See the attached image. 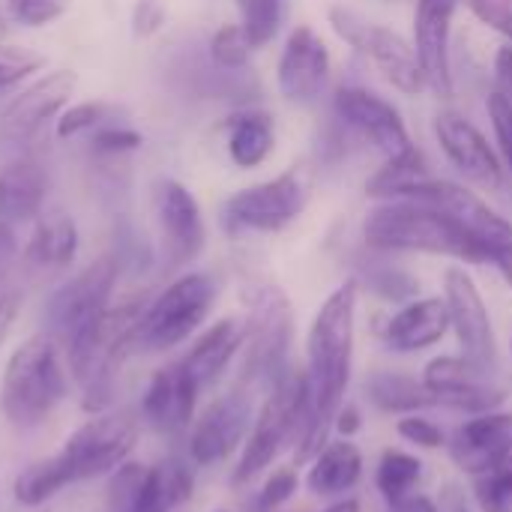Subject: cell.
I'll return each mask as SVG.
<instances>
[{
  "instance_id": "1",
  "label": "cell",
  "mask_w": 512,
  "mask_h": 512,
  "mask_svg": "<svg viewBox=\"0 0 512 512\" xmlns=\"http://www.w3.org/2000/svg\"><path fill=\"white\" fill-rule=\"evenodd\" d=\"M357 303L360 282L345 279L327 294L318 306L309 333H306V372L312 384V420L309 432L294 450V465H309V459L330 441L333 420L345 405L351 375H354V348H357Z\"/></svg>"
},
{
  "instance_id": "2",
  "label": "cell",
  "mask_w": 512,
  "mask_h": 512,
  "mask_svg": "<svg viewBox=\"0 0 512 512\" xmlns=\"http://www.w3.org/2000/svg\"><path fill=\"white\" fill-rule=\"evenodd\" d=\"M363 240L375 252H423L462 264H489V252L441 210L420 201H378L363 219Z\"/></svg>"
},
{
  "instance_id": "3",
  "label": "cell",
  "mask_w": 512,
  "mask_h": 512,
  "mask_svg": "<svg viewBox=\"0 0 512 512\" xmlns=\"http://www.w3.org/2000/svg\"><path fill=\"white\" fill-rule=\"evenodd\" d=\"M150 297L135 294L123 303H111L90 327L66 342V363L81 387V405L87 414H102L111 405L114 375L126 354L135 351V333Z\"/></svg>"
},
{
  "instance_id": "4",
  "label": "cell",
  "mask_w": 512,
  "mask_h": 512,
  "mask_svg": "<svg viewBox=\"0 0 512 512\" xmlns=\"http://www.w3.org/2000/svg\"><path fill=\"white\" fill-rule=\"evenodd\" d=\"M312 420V384L306 366H288L273 384L252 420L246 444L240 450L237 468L231 474L234 486H252L264 477L285 450H297L309 432Z\"/></svg>"
},
{
  "instance_id": "5",
  "label": "cell",
  "mask_w": 512,
  "mask_h": 512,
  "mask_svg": "<svg viewBox=\"0 0 512 512\" xmlns=\"http://www.w3.org/2000/svg\"><path fill=\"white\" fill-rule=\"evenodd\" d=\"M69 378L51 333L24 339L6 360L0 378L3 417L18 429H33L66 399Z\"/></svg>"
},
{
  "instance_id": "6",
  "label": "cell",
  "mask_w": 512,
  "mask_h": 512,
  "mask_svg": "<svg viewBox=\"0 0 512 512\" xmlns=\"http://www.w3.org/2000/svg\"><path fill=\"white\" fill-rule=\"evenodd\" d=\"M246 339H243V369L240 384H273L291 366V336H294V312L291 300L276 285H258L246 297Z\"/></svg>"
},
{
  "instance_id": "7",
  "label": "cell",
  "mask_w": 512,
  "mask_h": 512,
  "mask_svg": "<svg viewBox=\"0 0 512 512\" xmlns=\"http://www.w3.org/2000/svg\"><path fill=\"white\" fill-rule=\"evenodd\" d=\"M216 282L207 273H183L150 297L138 333L135 351H171L201 330L216 306Z\"/></svg>"
},
{
  "instance_id": "8",
  "label": "cell",
  "mask_w": 512,
  "mask_h": 512,
  "mask_svg": "<svg viewBox=\"0 0 512 512\" xmlns=\"http://www.w3.org/2000/svg\"><path fill=\"white\" fill-rule=\"evenodd\" d=\"M138 444V420L129 411H102L78 426L54 453V465L66 483L105 477L120 468Z\"/></svg>"
},
{
  "instance_id": "9",
  "label": "cell",
  "mask_w": 512,
  "mask_h": 512,
  "mask_svg": "<svg viewBox=\"0 0 512 512\" xmlns=\"http://www.w3.org/2000/svg\"><path fill=\"white\" fill-rule=\"evenodd\" d=\"M327 21L336 30V36L342 42H348L354 51H360L399 93L414 96L426 87L414 45L402 33L363 18L360 12H354L348 6H330Z\"/></svg>"
},
{
  "instance_id": "10",
  "label": "cell",
  "mask_w": 512,
  "mask_h": 512,
  "mask_svg": "<svg viewBox=\"0 0 512 512\" xmlns=\"http://www.w3.org/2000/svg\"><path fill=\"white\" fill-rule=\"evenodd\" d=\"M309 192L297 168L246 186L234 192L222 207V225L231 234L252 231V234H276L285 231L303 210H306Z\"/></svg>"
},
{
  "instance_id": "11",
  "label": "cell",
  "mask_w": 512,
  "mask_h": 512,
  "mask_svg": "<svg viewBox=\"0 0 512 512\" xmlns=\"http://www.w3.org/2000/svg\"><path fill=\"white\" fill-rule=\"evenodd\" d=\"M117 276H120V258L99 255L93 264H87L69 282H63L45 306V321L51 336L69 342L84 327H90L111 306Z\"/></svg>"
},
{
  "instance_id": "12",
  "label": "cell",
  "mask_w": 512,
  "mask_h": 512,
  "mask_svg": "<svg viewBox=\"0 0 512 512\" xmlns=\"http://www.w3.org/2000/svg\"><path fill=\"white\" fill-rule=\"evenodd\" d=\"M423 384L435 396V405L471 417L498 411L507 399V390L495 381V369H486L465 354H444L429 360L423 369Z\"/></svg>"
},
{
  "instance_id": "13",
  "label": "cell",
  "mask_w": 512,
  "mask_h": 512,
  "mask_svg": "<svg viewBox=\"0 0 512 512\" xmlns=\"http://www.w3.org/2000/svg\"><path fill=\"white\" fill-rule=\"evenodd\" d=\"M252 396L249 387H234L219 396L207 411L189 426V462L195 468H213L243 450L252 429Z\"/></svg>"
},
{
  "instance_id": "14",
  "label": "cell",
  "mask_w": 512,
  "mask_h": 512,
  "mask_svg": "<svg viewBox=\"0 0 512 512\" xmlns=\"http://www.w3.org/2000/svg\"><path fill=\"white\" fill-rule=\"evenodd\" d=\"M444 300L450 309V330L456 333L462 354L498 372V339H495L492 315L480 285L465 267H450L444 273Z\"/></svg>"
},
{
  "instance_id": "15",
  "label": "cell",
  "mask_w": 512,
  "mask_h": 512,
  "mask_svg": "<svg viewBox=\"0 0 512 512\" xmlns=\"http://www.w3.org/2000/svg\"><path fill=\"white\" fill-rule=\"evenodd\" d=\"M75 87H78V75L72 69H54L27 81L21 90L12 93V99L0 111V141L6 144L30 141L48 120H57L63 114Z\"/></svg>"
},
{
  "instance_id": "16",
  "label": "cell",
  "mask_w": 512,
  "mask_h": 512,
  "mask_svg": "<svg viewBox=\"0 0 512 512\" xmlns=\"http://www.w3.org/2000/svg\"><path fill=\"white\" fill-rule=\"evenodd\" d=\"M153 210L162 234V252L168 267H186L192 264L207 243L204 213L198 198L180 183V180H159L153 189Z\"/></svg>"
},
{
  "instance_id": "17",
  "label": "cell",
  "mask_w": 512,
  "mask_h": 512,
  "mask_svg": "<svg viewBox=\"0 0 512 512\" xmlns=\"http://www.w3.org/2000/svg\"><path fill=\"white\" fill-rule=\"evenodd\" d=\"M333 108L348 129L366 138L387 159L414 147L399 108L366 87H339L333 96Z\"/></svg>"
},
{
  "instance_id": "18",
  "label": "cell",
  "mask_w": 512,
  "mask_h": 512,
  "mask_svg": "<svg viewBox=\"0 0 512 512\" xmlns=\"http://www.w3.org/2000/svg\"><path fill=\"white\" fill-rule=\"evenodd\" d=\"M435 138L447 156V162L471 183L483 189H501L504 186V162L498 150L489 144V138L459 111H441L432 123Z\"/></svg>"
},
{
  "instance_id": "19",
  "label": "cell",
  "mask_w": 512,
  "mask_h": 512,
  "mask_svg": "<svg viewBox=\"0 0 512 512\" xmlns=\"http://www.w3.org/2000/svg\"><path fill=\"white\" fill-rule=\"evenodd\" d=\"M330 66L333 60L327 42L309 24H297L288 33L276 66V84L282 99L294 105H312L330 81Z\"/></svg>"
},
{
  "instance_id": "20",
  "label": "cell",
  "mask_w": 512,
  "mask_h": 512,
  "mask_svg": "<svg viewBox=\"0 0 512 512\" xmlns=\"http://www.w3.org/2000/svg\"><path fill=\"white\" fill-rule=\"evenodd\" d=\"M459 0H417L414 9V54L426 87L450 99L453 96V63H450V33Z\"/></svg>"
},
{
  "instance_id": "21",
  "label": "cell",
  "mask_w": 512,
  "mask_h": 512,
  "mask_svg": "<svg viewBox=\"0 0 512 512\" xmlns=\"http://www.w3.org/2000/svg\"><path fill=\"white\" fill-rule=\"evenodd\" d=\"M198 393L201 390L186 372V366L180 360L168 363L150 375L147 390L141 396V417L159 435H183L195 423Z\"/></svg>"
},
{
  "instance_id": "22",
  "label": "cell",
  "mask_w": 512,
  "mask_h": 512,
  "mask_svg": "<svg viewBox=\"0 0 512 512\" xmlns=\"http://www.w3.org/2000/svg\"><path fill=\"white\" fill-rule=\"evenodd\" d=\"M453 462L480 477L512 456V411H486L465 420L447 441Z\"/></svg>"
},
{
  "instance_id": "23",
  "label": "cell",
  "mask_w": 512,
  "mask_h": 512,
  "mask_svg": "<svg viewBox=\"0 0 512 512\" xmlns=\"http://www.w3.org/2000/svg\"><path fill=\"white\" fill-rule=\"evenodd\" d=\"M450 333V309L444 297H414L384 324V342L396 354H420Z\"/></svg>"
},
{
  "instance_id": "24",
  "label": "cell",
  "mask_w": 512,
  "mask_h": 512,
  "mask_svg": "<svg viewBox=\"0 0 512 512\" xmlns=\"http://www.w3.org/2000/svg\"><path fill=\"white\" fill-rule=\"evenodd\" d=\"M243 339H246V327L240 318H219L195 339V345L180 363L186 366L198 390L213 387L225 375V369L243 351Z\"/></svg>"
},
{
  "instance_id": "25",
  "label": "cell",
  "mask_w": 512,
  "mask_h": 512,
  "mask_svg": "<svg viewBox=\"0 0 512 512\" xmlns=\"http://www.w3.org/2000/svg\"><path fill=\"white\" fill-rule=\"evenodd\" d=\"M48 192V174L33 159H12L0 165V225L36 222Z\"/></svg>"
},
{
  "instance_id": "26",
  "label": "cell",
  "mask_w": 512,
  "mask_h": 512,
  "mask_svg": "<svg viewBox=\"0 0 512 512\" xmlns=\"http://www.w3.org/2000/svg\"><path fill=\"white\" fill-rule=\"evenodd\" d=\"M363 480V450L354 438H330L306 471V489L318 498H345Z\"/></svg>"
},
{
  "instance_id": "27",
  "label": "cell",
  "mask_w": 512,
  "mask_h": 512,
  "mask_svg": "<svg viewBox=\"0 0 512 512\" xmlns=\"http://www.w3.org/2000/svg\"><path fill=\"white\" fill-rule=\"evenodd\" d=\"M78 225L69 213L63 210H48V213H39L36 222H33V231L27 237V246H24V261L27 267L33 270H42V273H60L66 270L75 255H78Z\"/></svg>"
},
{
  "instance_id": "28",
  "label": "cell",
  "mask_w": 512,
  "mask_h": 512,
  "mask_svg": "<svg viewBox=\"0 0 512 512\" xmlns=\"http://www.w3.org/2000/svg\"><path fill=\"white\" fill-rule=\"evenodd\" d=\"M192 492H195L192 462L168 456L156 465H147L132 512H171L183 507L192 498Z\"/></svg>"
},
{
  "instance_id": "29",
  "label": "cell",
  "mask_w": 512,
  "mask_h": 512,
  "mask_svg": "<svg viewBox=\"0 0 512 512\" xmlns=\"http://www.w3.org/2000/svg\"><path fill=\"white\" fill-rule=\"evenodd\" d=\"M363 393L369 399V405H375L381 414H396V417H405V414H423L429 408H438L435 405V396L426 390L423 378H411V375H402V372H372L363 384Z\"/></svg>"
},
{
  "instance_id": "30",
  "label": "cell",
  "mask_w": 512,
  "mask_h": 512,
  "mask_svg": "<svg viewBox=\"0 0 512 512\" xmlns=\"http://www.w3.org/2000/svg\"><path fill=\"white\" fill-rule=\"evenodd\" d=\"M228 156L237 168H258L276 150V123L267 111L246 108L228 120Z\"/></svg>"
},
{
  "instance_id": "31",
  "label": "cell",
  "mask_w": 512,
  "mask_h": 512,
  "mask_svg": "<svg viewBox=\"0 0 512 512\" xmlns=\"http://www.w3.org/2000/svg\"><path fill=\"white\" fill-rule=\"evenodd\" d=\"M429 177H432L429 162H426L423 150L414 144L411 150H405L399 156H390L375 171V177L366 183V195L375 198V201H396V198H405L414 186H420Z\"/></svg>"
},
{
  "instance_id": "32",
  "label": "cell",
  "mask_w": 512,
  "mask_h": 512,
  "mask_svg": "<svg viewBox=\"0 0 512 512\" xmlns=\"http://www.w3.org/2000/svg\"><path fill=\"white\" fill-rule=\"evenodd\" d=\"M426 465L420 462V456L405 453V450H384L375 468V489L378 495L387 501V507L405 501L408 495L420 492Z\"/></svg>"
},
{
  "instance_id": "33",
  "label": "cell",
  "mask_w": 512,
  "mask_h": 512,
  "mask_svg": "<svg viewBox=\"0 0 512 512\" xmlns=\"http://www.w3.org/2000/svg\"><path fill=\"white\" fill-rule=\"evenodd\" d=\"M66 477L60 474V468L54 465V459H42V462H33L30 468H24L12 486L15 492V501L21 507H42L48 504L54 495H60L66 489Z\"/></svg>"
},
{
  "instance_id": "34",
  "label": "cell",
  "mask_w": 512,
  "mask_h": 512,
  "mask_svg": "<svg viewBox=\"0 0 512 512\" xmlns=\"http://www.w3.org/2000/svg\"><path fill=\"white\" fill-rule=\"evenodd\" d=\"M117 120V108L102 102V99H87V102H75V105H66L63 114L54 120V132L60 141H69V138H78V135H93L96 129L108 126Z\"/></svg>"
},
{
  "instance_id": "35",
  "label": "cell",
  "mask_w": 512,
  "mask_h": 512,
  "mask_svg": "<svg viewBox=\"0 0 512 512\" xmlns=\"http://www.w3.org/2000/svg\"><path fill=\"white\" fill-rule=\"evenodd\" d=\"M240 24L255 48H264L276 39L285 24V0H237Z\"/></svg>"
},
{
  "instance_id": "36",
  "label": "cell",
  "mask_w": 512,
  "mask_h": 512,
  "mask_svg": "<svg viewBox=\"0 0 512 512\" xmlns=\"http://www.w3.org/2000/svg\"><path fill=\"white\" fill-rule=\"evenodd\" d=\"M45 57L33 48L0 42V96L21 90V84L33 81L36 72L45 69Z\"/></svg>"
},
{
  "instance_id": "37",
  "label": "cell",
  "mask_w": 512,
  "mask_h": 512,
  "mask_svg": "<svg viewBox=\"0 0 512 512\" xmlns=\"http://www.w3.org/2000/svg\"><path fill=\"white\" fill-rule=\"evenodd\" d=\"M252 51H255V45L249 42L243 24H222L210 39V60L228 72L246 69L252 60Z\"/></svg>"
},
{
  "instance_id": "38",
  "label": "cell",
  "mask_w": 512,
  "mask_h": 512,
  "mask_svg": "<svg viewBox=\"0 0 512 512\" xmlns=\"http://www.w3.org/2000/svg\"><path fill=\"white\" fill-rule=\"evenodd\" d=\"M474 501L480 512H512V456L474 477Z\"/></svg>"
},
{
  "instance_id": "39",
  "label": "cell",
  "mask_w": 512,
  "mask_h": 512,
  "mask_svg": "<svg viewBox=\"0 0 512 512\" xmlns=\"http://www.w3.org/2000/svg\"><path fill=\"white\" fill-rule=\"evenodd\" d=\"M300 489V471L297 465H279L270 468L258 495H255V512H279Z\"/></svg>"
},
{
  "instance_id": "40",
  "label": "cell",
  "mask_w": 512,
  "mask_h": 512,
  "mask_svg": "<svg viewBox=\"0 0 512 512\" xmlns=\"http://www.w3.org/2000/svg\"><path fill=\"white\" fill-rule=\"evenodd\" d=\"M6 18L21 27H45L69 12V0H6Z\"/></svg>"
},
{
  "instance_id": "41",
  "label": "cell",
  "mask_w": 512,
  "mask_h": 512,
  "mask_svg": "<svg viewBox=\"0 0 512 512\" xmlns=\"http://www.w3.org/2000/svg\"><path fill=\"white\" fill-rule=\"evenodd\" d=\"M141 144H144V135L126 123H117V120L90 135V147L99 156H126V153L141 150Z\"/></svg>"
},
{
  "instance_id": "42",
  "label": "cell",
  "mask_w": 512,
  "mask_h": 512,
  "mask_svg": "<svg viewBox=\"0 0 512 512\" xmlns=\"http://www.w3.org/2000/svg\"><path fill=\"white\" fill-rule=\"evenodd\" d=\"M396 432H399L402 441L414 444L417 450H441V447H447V432L435 420H429L426 414H405V417H399Z\"/></svg>"
},
{
  "instance_id": "43",
  "label": "cell",
  "mask_w": 512,
  "mask_h": 512,
  "mask_svg": "<svg viewBox=\"0 0 512 512\" xmlns=\"http://www.w3.org/2000/svg\"><path fill=\"white\" fill-rule=\"evenodd\" d=\"M486 111H489V120H492V129H495V144H498V156L504 162V168L512 174V102L492 90L489 99H486Z\"/></svg>"
},
{
  "instance_id": "44",
  "label": "cell",
  "mask_w": 512,
  "mask_h": 512,
  "mask_svg": "<svg viewBox=\"0 0 512 512\" xmlns=\"http://www.w3.org/2000/svg\"><path fill=\"white\" fill-rule=\"evenodd\" d=\"M471 15L512 42V0H465Z\"/></svg>"
},
{
  "instance_id": "45",
  "label": "cell",
  "mask_w": 512,
  "mask_h": 512,
  "mask_svg": "<svg viewBox=\"0 0 512 512\" xmlns=\"http://www.w3.org/2000/svg\"><path fill=\"white\" fill-rule=\"evenodd\" d=\"M168 18V6L165 0H135L132 3V33L138 39H150L162 30Z\"/></svg>"
},
{
  "instance_id": "46",
  "label": "cell",
  "mask_w": 512,
  "mask_h": 512,
  "mask_svg": "<svg viewBox=\"0 0 512 512\" xmlns=\"http://www.w3.org/2000/svg\"><path fill=\"white\" fill-rule=\"evenodd\" d=\"M435 510L438 512H474L468 492L459 483H444V489L435 498Z\"/></svg>"
},
{
  "instance_id": "47",
  "label": "cell",
  "mask_w": 512,
  "mask_h": 512,
  "mask_svg": "<svg viewBox=\"0 0 512 512\" xmlns=\"http://www.w3.org/2000/svg\"><path fill=\"white\" fill-rule=\"evenodd\" d=\"M18 312H21V294H18L15 288L3 285V288H0V345H3V339H6V333L12 330Z\"/></svg>"
},
{
  "instance_id": "48",
  "label": "cell",
  "mask_w": 512,
  "mask_h": 512,
  "mask_svg": "<svg viewBox=\"0 0 512 512\" xmlns=\"http://www.w3.org/2000/svg\"><path fill=\"white\" fill-rule=\"evenodd\" d=\"M18 252H21V249H18V240H15V228L0 225V288L6 285V276H9V270H12Z\"/></svg>"
},
{
  "instance_id": "49",
  "label": "cell",
  "mask_w": 512,
  "mask_h": 512,
  "mask_svg": "<svg viewBox=\"0 0 512 512\" xmlns=\"http://www.w3.org/2000/svg\"><path fill=\"white\" fill-rule=\"evenodd\" d=\"M495 84H498V93H504L512 102V42L498 48L495 54Z\"/></svg>"
},
{
  "instance_id": "50",
  "label": "cell",
  "mask_w": 512,
  "mask_h": 512,
  "mask_svg": "<svg viewBox=\"0 0 512 512\" xmlns=\"http://www.w3.org/2000/svg\"><path fill=\"white\" fill-rule=\"evenodd\" d=\"M360 429H363V417H360L357 405L345 402V405L339 408L336 420H333V432H336L339 438H354Z\"/></svg>"
},
{
  "instance_id": "51",
  "label": "cell",
  "mask_w": 512,
  "mask_h": 512,
  "mask_svg": "<svg viewBox=\"0 0 512 512\" xmlns=\"http://www.w3.org/2000/svg\"><path fill=\"white\" fill-rule=\"evenodd\" d=\"M390 512H438V510H435V498H426V495L414 492V495H408L405 501L393 504Z\"/></svg>"
},
{
  "instance_id": "52",
  "label": "cell",
  "mask_w": 512,
  "mask_h": 512,
  "mask_svg": "<svg viewBox=\"0 0 512 512\" xmlns=\"http://www.w3.org/2000/svg\"><path fill=\"white\" fill-rule=\"evenodd\" d=\"M321 512H360V501L357 498H339V501H333L327 510H321Z\"/></svg>"
},
{
  "instance_id": "53",
  "label": "cell",
  "mask_w": 512,
  "mask_h": 512,
  "mask_svg": "<svg viewBox=\"0 0 512 512\" xmlns=\"http://www.w3.org/2000/svg\"><path fill=\"white\" fill-rule=\"evenodd\" d=\"M6 33H9V18H6V12L0 9V42H6Z\"/></svg>"
},
{
  "instance_id": "54",
  "label": "cell",
  "mask_w": 512,
  "mask_h": 512,
  "mask_svg": "<svg viewBox=\"0 0 512 512\" xmlns=\"http://www.w3.org/2000/svg\"><path fill=\"white\" fill-rule=\"evenodd\" d=\"M213 512H228V510H213Z\"/></svg>"
},
{
  "instance_id": "55",
  "label": "cell",
  "mask_w": 512,
  "mask_h": 512,
  "mask_svg": "<svg viewBox=\"0 0 512 512\" xmlns=\"http://www.w3.org/2000/svg\"><path fill=\"white\" fill-rule=\"evenodd\" d=\"M279 512H282V510H279Z\"/></svg>"
}]
</instances>
